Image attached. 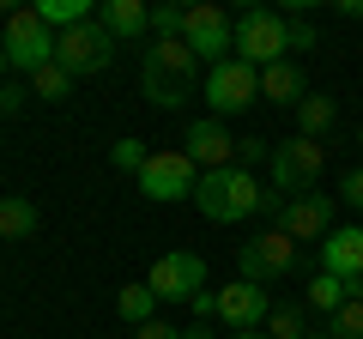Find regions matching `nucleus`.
Here are the masks:
<instances>
[{
	"label": "nucleus",
	"mask_w": 363,
	"mask_h": 339,
	"mask_svg": "<svg viewBox=\"0 0 363 339\" xmlns=\"http://www.w3.org/2000/svg\"><path fill=\"white\" fill-rule=\"evenodd\" d=\"M200 79H206V67H200V55L188 49L182 37L152 43L145 61H140V85H145V104L152 109H182L188 97L200 91Z\"/></svg>",
	"instance_id": "nucleus-1"
},
{
	"label": "nucleus",
	"mask_w": 363,
	"mask_h": 339,
	"mask_svg": "<svg viewBox=\"0 0 363 339\" xmlns=\"http://www.w3.org/2000/svg\"><path fill=\"white\" fill-rule=\"evenodd\" d=\"M279 194H267V188L255 182V170H206L200 176V188H194V206L206 212L212 224H242V218H255V212H267Z\"/></svg>",
	"instance_id": "nucleus-2"
},
{
	"label": "nucleus",
	"mask_w": 363,
	"mask_h": 339,
	"mask_svg": "<svg viewBox=\"0 0 363 339\" xmlns=\"http://www.w3.org/2000/svg\"><path fill=\"white\" fill-rule=\"evenodd\" d=\"M230 55L248 61L255 73H267L272 61H291L285 55V13H272V6H242V13H236Z\"/></svg>",
	"instance_id": "nucleus-3"
},
{
	"label": "nucleus",
	"mask_w": 363,
	"mask_h": 339,
	"mask_svg": "<svg viewBox=\"0 0 363 339\" xmlns=\"http://www.w3.org/2000/svg\"><path fill=\"white\" fill-rule=\"evenodd\" d=\"M272 194L279 200H297V194H315V182H321V170H327V145L321 140H285V145H272Z\"/></svg>",
	"instance_id": "nucleus-4"
},
{
	"label": "nucleus",
	"mask_w": 363,
	"mask_h": 339,
	"mask_svg": "<svg viewBox=\"0 0 363 339\" xmlns=\"http://www.w3.org/2000/svg\"><path fill=\"white\" fill-rule=\"evenodd\" d=\"M55 49H61V37H55L49 25H43L37 13H6V30H0V55H6V67L13 73H37V67L55 61Z\"/></svg>",
	"instance_id": "nucleus-5"
},
{
	"label": "nucleus",
	"mask_w": 363,
	"mask_h": 339,
	"mask_svg": "<svg viewBox=\"0 0 363 339\" xmlns=\"http://www.w3.org/2000/svg\"><path fill=\"white\" fill-rule=\"evenodd\" d=\"M236 273H242L248 285H279V279L297 273V243L272 224V230H260L255 243L236 248Z\"/></svg>",
	"instance_id": "nucleus-6"
},
{
	"label": "nucleus",
	"mask_w": 363,
	"mask_h": 339,
	"mask_svg": "<svg viewBox=\"0 0 363 339\" xmlns=\"http://www.w3.org/2000/svg\"><path fill=\"white\" fill-rule=\"evenodd\" d=\"M200 85H206V116H236V109H255V97H260V73L248 61H218V67H206V79H200Z\"/></svg>",
	"instance_id": "nucleus-7"
},
{
	"label": "nucleus",
	"mask_w": 363,
	"mask_h": 339,
	"mask_svg": "<svg viewBox=\"0 0 363 339\" xmlns=\"http://www.w3.org/2000/svg\"><path fill=\"white\" fill-rule=\"evenodd\" d=\"M145 285L157 291V303H194L206 285V261H200L194 248H169V255H157L152 273H145Z\"/></svg>",
	"instance_id": "nucleus-8"
},
{
	"label": "nucleus",
	"mask_w": 363,
	"mask_h": 339,
	"mask_svg": "<svg viewBox=\"0 0 363 339\" xmlns=\"http://www.w3.org/2000/svg\"><path fill=\"white\" fill-rule=\"evenodd\" d=\"M200 188V164L188 152H152L140 170V194L157 200V206H169V200H194Z\"/></svg>",
	"instance_id": "nucleus-9"
},
{
	"label": "nucleus",
	"mask_w": 363,
	"mask_h": 339,
	"mask_svg": "<svg viewBox=\"0 0 363 339\" xmlns=\"http://www.w3.org/2000/svg\"><path fill=\"white\" fill-rule=\"evenodd\" d=\"M272 218L291 243H327L333 236V212H339V194H297V200H272Z\"/></svg>",
	"instance_id": "nucleus-10"
},
{
	"label": "nucleus",
	"mask_w": 363,
	"mask_h": 339,
	"mask_svg": "<svg viewBox=\"0 0 363 339\" xmlns=\"http://www.w3.org/2000/svg\"><path fill=\"white\" fill-rule=\"evenodd\" d=\"M230 37H236V18L224 13V6H188V18H182V43L200 55V67H218L230 61Z\"/></svg>",
	"instance_id": "nucleus-11"
},
{
	"label": "nucleus",
	"mask_w": 363,
	"mask_h": 339,
	"mask_svg": "<svg viewBox=\"0 0 363 339\" xmlns=\"http://www.w3.org/2000/svg\"><path fill=\"white\" fill-rule=\"evenodd\" d=\"M55 61H61L73 79H91V73H104V67L116 61V37H109L97 18H85V25L61 30V49H55Z\"/></svg>",
	"instance_id": "nucleus-12"
},
{
	"label": "nucleus",
	"mask_w": 363,
	"mask_h": 339,
	"mask_svg": "<svg viewBox=\"0 0 363 339\" xmlns=\"http://www.w3.org/2000/svg\"><path fill=\"white\" fill-rule=\"evenodd\" d=\"M267 315H272V291L267 285H248V279L218 285V315H212V321H224L230 333H255V327H267Z\"/></svg>",
	"instance_id": "nucleus-13"
},
{
	"label": "nucleus",
	"mask_w": 363,
	"mask_h": 339,
	"mask_svg": "<svg viewBox=\"0 0 363 339\" xmlns=\"http://www.w3.org/2000/svg\"><path fill=\"white\" fill-rule=\"evenodd\" d=\"M182 152L200 164V176H206V170H230V164H236V140H230V128H224L218 116L188 121V133H182Z\"/></svg>",
	"instance_id": "nucleus-14"
},
{
	"label": "nucleus",
	"mask_w": 363,
	"mask_h": 339,
	"mask_svg": "<svg viewBox=\"0 0 363 339\" xmlns=\"http://www.w3.org/2000/svg\"><path fill=\"white\" fill-rule=\"evenodd\" d=\"M321 273L363 285V224H333V236L321 243Z\"/></svg>",
	"instance_id": "nucleus-15"
},
{
	"label": "nucleus",
	"mask_w": 363,
	"mask_h": 339,
	"mask_svg": "<svg viewBox=\"0 0 363 339\" xmlns=\"http://www.w3.org/2000/svg\"><path fill=\"white\" fill-rule=\"evenodd\" d=\"M97 25L116 43H152V6L145 0H109L104 13H97Z\"/></svg>",
	"instance_id": "nucleus-16"
},
{
	"label": "nucleus",
	"mask_w": 363,
	"mask_h": 339,
	"mask_svg": "<svg viewBox=\"0 0 363 339\" xmlns=\"http://www.w3.org/2000/svg\"><path fill=\"white\" fill-rule=\"evenodd\" d=\"M260 97L279 109H297L303 97H309V85H303V67L297 61H272L267 73H260Z\"/></svg>",
	"instance_id": "nucleus-17"
},
{
	"label": "nucleus",
	"mask_w": 363,
	"mask_h": 339,
	"mask_svg": "<svg viewBox=\"0 0 363 339\" xmlns=\"http://www.w3.org/2000/svg\"><path fill=\"white\" fill-rule=\"evenodd\" d=\"M37 224L43 212L25 194H0V243H25V236H37Z\"/></svg>",
	"instance_id": "nucleus-18"
},
{
	"label": "nucleus",
	"mask_w": 363,
	"mask_h": 339,
	"mask_svg": "<svg viewBox=\"0 0 363 339\" xmlns=\"http://www.w3.org/2000/svg\"><path fill=\"white\" fill-rule=\"evenodd\" d=\"M333 121H339V104H333L327 91H309V97L297 104V133H303V140H327Z\"/></svg>",
	"instance_id": "nucleus-19"
},
{
	"label": "nucleus",
	"mask_w": 363,
	"mask_h": 339,
	"mask_svg": "<svg viewBox=\"0 0 363 339\" xmlns=\"http://www.w3.org/2000/svg\"><path fill=\"white\" fill-rule=\"evenodd\" d=\"M116 315H121L128 327H145V321H157V291L145 285V279L121 285V291H116Z\"/></svg>",
	"instance_id": "nucleus-20"
},
{
	"label": "nucleus",
	"mask_w": 363,
	"mask_h": 339,
	"mask_svg": "<svg viewBox=\"0 0 363 339\" xmlns=\"http://www.w3.org/2000/svg\"><path fill=\"white\" fill-rule=\"evenodd\" d=\"M30 13H37L43 25L61 37V30H73V25H85V18H97V6H91V0H43V6H30Z\"/></svg>",
	"instance_id": "nucleus-21"
},
{
	"label": "nucleus",
	"mask_w": 363,
	"mask_h": 339,
	"mask_svg": "<svg viewBox=\"0 0 363 339\" xmlns=\"http://www.w3.org/2000/svg\"><path fill=\"white\" fill-rule=\"evenodd\" d=\"M345 297H357V285H345V279H333V273H315L309 285H303V303H309V309H321V315H333Z\"/></svg>",
	"instance_id": "nucleus-22"
},
{
	"label": "nucleus",
	"mask_w": 363,
	"mask_h": 339,
	"mask_svg": "<svg viewBox=\"0 0 363 339\" xmlns=\"http://www.w3.org/2000/svg\"><path fill=\"white\" fill-rule=\"evenodd\" d=\"M30 97H43V104H67V97H73V73H67L61 61L37 67V73H30Z\"/></svg>",
	"instance_id": "nucleus-23"
},
{
	"label": "nucleus",
	"mask_w": 363,
	"mask_h": 339,
	"mask_svg": "<svg viewBox=\"0 0 363 339\" xmlns=\"http://www.w3.org/2000/svg\"><path fill=\"white\" fill-rule=\"evenodd\" d=\"M260 333H267V339H309V327H303V309H297V303H272V315H267Z\"/></svg>",
	"instance_id": "nucleus-24"
},
{
	"label": "nucleus",
	"mask_w": 363,
	"mask_h": 339,
	"mask_svg": "<svg viewBox=\"0 0 363 339\" xmlns=\"http://www.w3.org/2000/svg\"><path fill=\"white\" fill-rule=\"evenodd\" d=\"M315 43H321V30L309 25V13H285V55L297 61V55H309Z\"/></svg>",
	"instance_id": "nucleus-25"
},
{
	"label": "nucleus",
	"mask_w": 363,
	"mask_h": 339,
	"mask_svg": "<svg viewBox=\"0 0 363 339\" xmlns=\"http://www.w3.org/2000/svg\"><path fill=\"white\" fill-rule=\"evenodd\" d=\"M327 333L333 339H363V297H345L333 315H327Z\"/></svg>",
	"instance_id": "nucleus-26"
},
{
	"label": "nucleus",
	"mask_w": 363,
	"mask_h": 339,
	"mask_svg": "<svg viewBox=\"0 0 363 339\" xmlns=\"http://www.w3.org/2000/svg\"><path fill=\"white\" fill-rule=\"evenodd\" d=\"M182 18H188V6H157V13H152V43L182 37Z\"/></svg>",
	"instance_id": "nucleus-27"
},
{
	"label": "nucleus",
	"mask_w": 363,
	"mask_h": 339,
	"mask_svg": "<svg viewBox=\"0 0 363 339\" xmlns=\"http://www.w3.org/2000/svg\"><path fill=\"white\" fill-rule=\"evenodd\" d=\"M109 157H116L121 170H133V176H140V170H145V157H152V152H145V140H133V133H128V140H116V145H109Z\"/></svg>",
	"instance_id": "nucleus-28"
},
{
	"label": "nucleus",
	"mask_w": 363,
	"mask_h": 339,
	"mask_svg": "<svg viewBox=\"0 0 363 339\" xmlns=\"http://www.w3.org/2000/svg\"><path fill=\"white\" fill-rule=\"evenodd\" d=\"M255 164H272V145L248 133V140H236V170H255Z\"/></svg>",
	"instance_id": "nucleus-29"
},
{
	"label": "nucleus",
	"mask_w": 363,
	"mask_h": 339,
	"mask_svg": "<svg viewBox=\"0 0 363 339\" xmlns=\"http://www.w3.org/2000/svg\"><path fill=\"white\" fill-rule=\"evenodd\" d=\"M339 200H345L351 212H363V164H351L345 176H339Z\"/></svg>",
	"instance_id": "nucleus-30"
},
{
	"label": "nucleus",
	"mask_w": 363,
	"mask_h": 339,
	"mask_svg": "<svg viewBox=\"0 0 363 339\" xmlns=\"http://www.w3.org/2000/svg\"><path fill=\"white\" fill-rule=\"evenodd\" d=\"M133 339H182V333L169 321H145V327H133Z\"/></svg>",
	"instance_id": "nucleus-31"
},
{
	"label": "nucleus",
	"mask_w": 363,
	"mask_h": 339,
	"mask_svg": "<svg viewBox=\"0 0 363 339\" xmlns=\"http://www.w3.org/2000/svg\"><path fill=\"white\" fill-rule=\"evenodd\" d=\"M18 109H25V91L18 85H0V116H18Z\"/></svg>",
	"instance_id": "nucleus-32"
},
{
	"label": "nucleus",
	"mask_w": 363,
	"mask_h": 339,
	"mask_svg": "<svg viewBox=\"0 0 363 339\" xmlns=\"http://www.w3.org/2000/svg\"><path fill=\"white\" fill-rule=\"evenodd\" d=\"M333 13L339 18H363V0H333Z\"/></svg>",
	"instance_id": "nucleus-33"
},
{
	"label": "nucleus",
	"mask_w": 363,
	"mask_h": 339,
	"mask_svg": "<svg viewBox=\"0 0 363 339\" xmlns=\"http://www.w3.org/2000/svg\"><path fill=\"white\" fill-rule=\"evenodd\" d=\"M182 339H212V327H206V321H194V327H182Z\"/></svg>",
	"instance_id": "nucleus-34"
},
{
	"label": "nucleus",
	"mask_w": 363,
	"mask_h": 339,
	"mask_svg": "<svg viewBox=\"0 0 363 339\" xmlns=\"http://www.w3.org/2000/svg\"><path fill=\"white\" fill-rule=\"evenodd\" d=\"M230 339H267V333H260V327H255V333H230Z\"/></svg>",
	"instance_id": "nucleus-35"
},
{
	"label": "nucleus",
	"mask_w": 363,
	"mask_h": 339,
	"mask_svg": "<svg viewBox=\"0 0 363 339\" xmlns=\"http://www.w3.org/2000/svg\"><path fill=\"white\" fill-rule=\"evenodd\" d=\"M309 339H333V333H327V327H321V333H309Z\"/></svg>",
	"instance_id": "nucleus-36"
},
{
	"label": "nucleus",
	"mask_w": 363,
	"mask_h": 339,
	"mask_svg": "<svg viewBox=\"0 0 363 339\" xmlns=\"http://www.w3.org/2000/svg\"><path fill=\"white\" fill-rule=\"evenodd\" d=\"M0 73H6V55H0Z\"/></svg>",
	"instance_id": "nucleus-37"
},
{
	"label": "nucleus",
	"mask_w": 363,
	"mask_h": 339,
	"mask_svg": "<svg viewBox=\"0 0 363 339\" xmlns=\"http://www.w3.org/2000/svg\"><path fill=\"white\" fill-rule=\"evenodd\" d=\"M357 145H363V128H357Z\"/></svg>",
	"instance_id": "nucleus-38"
},
{
	"label": "nucleus",
	"mask_w": 363,
	"mask_h": 339,
	"mask_svg": "<svg viewBox=\"0 0 363 339\" xmlns=\"http://www.w3.org/2000/svg\"><path fill=\"white\" fill-rule=\"evenodd\" d=\"M357 297H363V285H357Z\"/></svg>",
	"instance_id": "nucleus-39"
},
{
	"label": "nucleus",
	"mask_w": 363,
	"mask_h": 339,
	"mask_svg": "<svg viewBox=\"0 0 363 339\" xmlns=\"http://www.w3.org/2000/svg\"><path fill=\"white\" fill-rule=\"evenodd\" d=\"M0 248H6V243H0Z\"/></svg>",
	"instance_id": "nucleus-40"
}]
</instances>
